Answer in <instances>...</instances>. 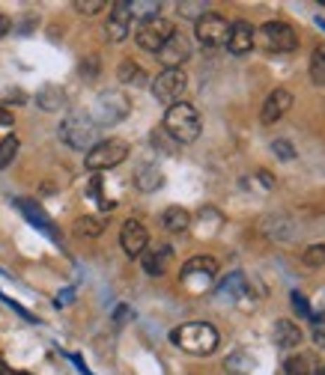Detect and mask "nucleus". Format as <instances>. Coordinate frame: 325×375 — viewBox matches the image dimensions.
Instances as JSON below:
<instances>
[{
  "mask_svg": "<svg viewBox=\"0 0 325 375\" xmlns=\"http://www.w3.org/2000/svg\"><path fill=\"white\" fill-rule=\"evenodd\" d=\"M293 310H295L302 319H314V310H310L307 298H305L302 292H293Z\"/></svg>",
  "mask_w": 325,
  "mask_h": 375,
  "instance_id": "2f4dec72",
  "label": "nucleus"
},
{
  "mask_svg": "<svg viewBox=\"0 0 325 375\" xmlns=\"http://www.w3.org/2000/svg\"><path fill=\"white\" fill-rule=\"evenodd\" d=\"M254 36H257V30H254L251 21H245V18L233 21V24H230V33H227V48H230V54H236V57L251 54Z\"/></svg>",
  "mask_w": 325,
  "mask_h": 375,
  "instance_id": "ddd939ff",
  "label": "nucleus"
},
{
  "mask_svg": "<svg viewBox=\"0 0 325 375\" xmlns=\"http://www.w3.org/2000/svg\"><path fill=\"white\" fill-rule=\"evenodd\" d=\"M314 340H317V343L325 348V331H322V328H317V331H314Z\"/></svg>",
  "mask_w": 325,
  "mask_h": 375,
  "instance_id": "58836bf2",
  "label": "nucleus"
},
{
  "mask_svg": "<svg viewBox=\"0 0 325 375\" xmlns=\"http://www.w3.org/2000/svg\"><path fill=\"white\" fill-rule=\"evenodd\" d=\"M173 33H177V30H173V24H170L167 18L155 15V18H144V21H141V27H137L134 39H137V45H141L144 51L158 54L161 48L167 45V39H170Z\"/></svg>",
  "mask_w": 325,
  "mask_h": 375,
  "instance_id": "39448f33",
  "label": "nucleus"
},
{
  "mask_svg": "<svg viewBox=\"0 0 325 375\" xmlns=\"http://www.w3.org/2000/svg\"><path fill=\"white\" fill-rule=\"evenodd\" d=\"M161 223H165L167 232H185L191 227V215L179 206H170V209H165V215H161Z\"/></svg>",
  "mask_w": 325,
  "mask_h": 375,
  "instance_id": "aec40b11",
  "label": "nucleus"
},
{
  "mask_svg": "<svg viewBox=\"0 0 325 375\" xmlns=\"http://www.w3.org/2000/svg\"><path fill=\"white\" fill-rule=\"evenodd\" d=\"M15 152H18V137H4L0 140V170L4 167H9L12 164V158H15Z\"/></svg>",
  "mask_w": 325,
  "mask_h": 375,
  "instance_id": "cd10ccee",
  "label": "nucleus"
},
{
  "mask_svg": "<svg viewBox=\"0 0 325 375\" xmlns=\"http://www.w3.org/2000/svg\"><path fill=\"white\" fill-rule=\"evenodd\" d=\"M310 84L325 86V45H317L310 54Z\"/></svg>",
  "mask_w": 325,
  "mask_h": 375,
  "instance_id": "b1692460",
  "label": "nucleus"
},
{
  "mask_svg": "<svg viewBox=\"0 0 325 375\" xmlns=\"http://www.w3.org/2000/svg\"><path fill=\"white\" fill-rule=\"evenodd\" d=\"M129 316H132V310H129V307H117V312H114V319H117V324H122V322H129Z\"/></svg>",
  "mask_w": 325,
  "mask_h": 375,
  "instance_id": "c9c22d12",
  "label": "nucleus"
},
{
  "mask_svg": "<svg viewBox=\"0 0 325 375\" xmlns=\"http://www.w3.org/2000/svg\"><path fill=\"white\" fill-rule=\"evenodd\" d=\"M262 36V48L272 54H293L298 48V36L286 21H266L260 27Z\"/></svg>",
  "mask_w": 325,
  "mask_h": 375,
  "instance_id": "0eeeda50",
  "label": "nucleus"
},
{
  "mask_svg": "<svg viewBox=\"0 0 325 375\" xmlns=\"http://www.w3.org/2000/svg\"><path fill=\"white\" fill-rule=\"evenodd\" d=\"M105 6H108L105 0H75V9H78L81 15H96V12Z\"/></svg>",
  "mask_w": 325,
  "mask_h": 375,
  "instance_id": "c756f323",
  "label": "nucleus"
},
{
  "mask_svg": "<svg viewBox=\"0 0 325 375\" xmlns=\"http://www.w3.org/2000/svg\"><path fill=\"white\" fill-rule=\"evenodd\" d=\"M96 129L98 125L93 122V117L87 114H69L60 125V140L69 143L72 149H84V152H90L96 146Z\"/></svg>",
  "mask_w": 325,
  "mask_h": 375,
  "instance_id": "7ed1b4c3",
  "label": "nucleus"
},
{
  "mask_svg": "<svg viewBox=\"0 0 325 375\" xmlns=\"http://www.w3.org/2000/svg\"><path fill=\"white\" fill-rule=\"evenodd\" d=\"M90 197L96 199V203H102V209H114V199H105L102 197V176H93V182H90Z\"/></svg>",
  "mask_w": 325,
  "mask_h": 375,
  "instance_id": "7c9ffc66",
  "label": "nucleus"
},
{
  "mask_svg": "<svg viewBox=\"0 0 325 375\" xmlns=\"http://www.w3.org/2000/svg\"><path fill=\"white\" fill-rule=\"evenodd\" d=\"M63 102H66V96L60 86H45V90L36 96V105L42 110H57V107H63Z\"/></svg>",
  "mask_w": 325,
  "mask_h": 375,
  "instance_id": "393cba45",
  "label": "nucleus"
},
{
  "mask_svg": "<svg viewBox=\"0 0 325 375\" xmlns=\"http://www.w3.org/2000/svg\"><path fill=\"white\" fill-rule=\"evenodd\" d=\"M134 185L141 188L144 194H153V191H158V188L165 185V176H161V170H158L155 164H144L141 170H137Z\"/></svg>",
  "mask_w": 325,
  "mask_h": 375,
  "instance_id": "6ab92c4d",
  "label": "nucleus"
},
{
  "mask_svg": "<svg viewBox=\"0 0 325 375\" xmlns=\"http://www.w3.org/2000/svg\"><path fill=\"white\" fill-rule=\"evenodd\" d=\"M153 146H158L161 152H167V155H170V152H177V146H179V143L173 140V137H170L165 129H158V131H153Z\"/></svg>",
  "mask_w": 325,
  "mask_h": 375,
  "instance_id": "c85d7f7f",
  "label": "nucleus"
},
{
  "mask_svg": "<svg viewBox=\"0 0 325 375\" xmlns=\"http://www.w3.org/2000/svg\"><path fill=\"white\" fill-rule=\"evenodd\" d=\"M12 30V21L6 18V15H0V39H4V36Z\"/></svg>",
  "mask_w": 325,
  "mask_h": 375,
  "instance_id": "4c0bfd02",
  "label": "nucleus"
},
{
  "mask_svg": "<svg viewBox=\"0 0 325 375\" xmlns=\"http://www.w3.org/2000/svg\"><path fill=\"white\" fill-rule=\"evenodd\" d=\"M105 227H108V221H105V218H98V215H84L78 223H75L78 235H87V239H96V235H102Z\"/></svg>",
  "mask_w": 325,
  "mask_h": 375,
  "instance_id": "5701e85b",
  "label": "nucleus"
},
{
  "mask_svg": "<svg viewBox=\"0 0 325 375\" xmlns=\"http://www.w3.org/2000/svg\"><path fill=\"white\" fill-rule=\"evenodd\" d=\"M319 24H322V21H319ZM322 30H325V24H322Z\"/></svg>",
  "mask_w": 325,
  "mask_h": 375,
  "instance_id": "37998d69",
  "label": "nucleus"
},
{
  "mask_svg": "<svg viewBox=\"0 0 325 375\" xmlns=\"http://www.w3.org/2000/svg\"><path fill=\"white\" fill-rule=\"evenodd\" d=\"M272 152L278 155L281 161H293V158H295V149H293L290 140H274V143H272Z\"/></svg>",
  "mask_w": 325,
  "mask_h": 375,
  "instance_id": "473e14b6",
  "label": "nucleus"
},
{
  "mask_svg": "<svg viewBox=\"0 0 325 375\" xmlns=\"http://www.w3.org/2000/svg\"><path fill=\"white\" fill-rule=\"evenodd\" d=\"M194 33H197V42L200 45L218 48V45H227L230 24L224 21L218 12H203V18H197V24H194Z\"/></svg>",
  "mask_w": 325,
  "mask_h": 375,
  "instance_id": "1a4fd4ad",
  "label": "nucleus"
},
{
  "mask_svg": "<svg viewBox=\"0 0 325 375\" xmlns=\"http://www.w3.org/2000/svg\"><path fill=\"white\" fill-rule=\"evenodd\" d=\"M120 244H122V254H126L129 259H137V256H144V250L149 247V232L141 221H134L129 218L126 223H122V230H120Z\"/></svg>",
  "mask_w": 325,
  "mask_h": 375,
  "instance_id": "9d476101",
  "label": "nucleus"
},
{
  "mask_svg": "<svg viewBox=\"0 0 325 375\" xmlns=\"http://www.w3.org/2000/svg\"><path fill=\"white\" fill-rule=\"evenodd\" d=\"M302 262H305L307 268H322L325 265V244H310V247H305Z\"/></svg>",
  "mask_w": 325,
  "mask_h": 375,
  "instance_id": "bb28decb",
  "label": "nucleus"
},
{
  "mask_svg": "<svg viewBox=\"0 0 325 375\" xmlns=\"http://www.w3.org/2000/svg\"><path fill=\"white\" fill-rule=\"evenodd\" d=\"M227 367H230L233 372H248V367H254V360L248 357V355H230V357H227Z\"/></svg>",
  "mask_w": 325,
  "mask_h": 375,
  "instance_id": "72a5a7b5",
  "label": "nucleus"
},
{
  "mask_svg": "<svg viewBox=\"0 0 325 375\" xmlns=\"http://www.w3.org/2000/svg\"><path fill=\"white\" fill-rule=\"evenodd\" d=\"M173 256V250L167 244H155V247H146L144 250V271L149 274V277H161V274L167 271V262Z\"/></svg>",
  "mask_w": 325,
  "mask_h": 375,
  "instance_id": "dca6fc26",
  "label": "nucleus"
},
{
  "mask_svg": "<svg viewBox=\"0 0 325 375\" xmlns=\"http://www.w3.org/2000/svg\"><path fill=\"white\" fill-rule=\"evenodd\" d=\"M322 6H325V4H322Z\"/></svg>",
  "mask_w": 325,
  "mask_h": 375,
  "instance_id": "c03bdc74",
  "label": "nucleus"
},
{
  "mask_svg": "<svg viewBox=\"0 0 325 375\" xmlns=\"http://www.w3.org/2000/svg\"><path fill=\"white\" fill-rule=\"evenodd\" d=\"M129 110H132V105H129L126 96L117 93V90H108V93H102L96 98L93 122L96 125H117V122H122L129 117Z\"/></svg>",
  "mask_w": 325,
  "mask_h": 375,
  "instance_id": "423d86ee",
  "label": "nucleus"
},
{
  "mask_svg": "<svg viewBox=\"0 0 325 375\" xmlns=\"http://www.w3.org/2000/svg\"><path fill=\"white\" fill-rule=\"evenodd\" d=\"M72 295H75V292H72V289H66V292H63V298H57V307H60V304H69V301H72Z\"/></svg>",
  "mask_w": 325,
  "mask_h": 375,
  "instance_id": "ea45409f",
  "label": "nucleus"
},
{
  "mask_svg": "<svg viewBox=\"0 0 325 375\" xmlns=\"http://www.w3.org/2000/svg\"><path fill=\"white\" fill-rule=\"evenodd\" d=\"M245 289H248L245 274L236 271V274H230V277L218 286V298H221V301H236L239 295H245Z\"/></svg>",
  "mask_w": 325,
  "mask_h": 375,
  "instance_id": "412c9836",
  "label": "nucleus"
},
{
  "mask_svg": "<svg viewBox=\"0 0 325 375\" xmlns=\"http://www.w3.org/2000/svg\"><path fill=\"white\" fill-rule=\"evenodd\" d=\"M117 74H120L122 84H134V86H141V84L146 81V72L137 66V63H132V60H122L120 69H117Z\"/></svg>",
  "mask_w": 325,
  "mask_h": 375,
  "instance_id": "a878e982",
  "label": "nucleus"
},
{
  "mask_svg": "<svg viewBox=\"0 0 325 375\" xmlns=\"http://www.w3.org/2000/svg\"><path fill=\"white\" fill-rule=\"evenodd\" d=\"M15 206H18L21 211H24V218H27V221L33 223L36 230L48 232V235H51V239H60V235H57V227H54V223H51V218H48L45 211H42L39 206L33 203V199H15Z\"/></svg>",
  "mask_w": 325,
  "mask_h": 375,
  "instance_id": "f3484780",
  "label": "nucleus"
},
{
  "mask_svg": "<svg viewBox=\"0 0 325 375\" xmlns=\"http://www.w3.org/2000/svg\"><path fill=\"white\" fill-rule=\"evenodd\" d=\"M189 57H191V42L185 39L182 33H173L170 39H167V45L158 51V60L165 63L167 69H179V66H182V63L189 60Z\"/></svg>",
  "mask_w": 325,
  "mask_h": 375,
  "instance_id": "4468645a",
  "label": "nucleus"
},
{
  "mask_svg": "<svg viewBox=\"0 0 325 375\" xmlns=\"http://www.w3.org/2000/svg\"><path fill=\"white\" fill-rule=\"evenodd\" d=\"M185 90H189V78H185L182 69H165L153 81V96L161 105H177L185 96Z\"/></svg>",
  "mask_w": 325,
  "mask_h": 375,
  "instance_id": "6e6552de",
  "label": "nucleus"
},
{
  "mask_svg": "<svg viewBox=\"0 0 325 375\" xmlns=\"http://www.w3.org/2000/svg\"><path fill=\"white\" fill-rule=\"evenodd\" d=\"M298 343H302V328H298L295 322L281 319L274 324V346L278 348H295Z\"/></svg>",
  "mask_w": 325,
  "mask_h": 375,
  "instance_id": "a211bd4d",
  "label": "nucleus"
},
{
  "mask_svg": "<svg viewBox=\"0 0 325 375\" xmlns=\"http://www.w3.org/2000/svg\"><path fill=\"white\" fill-rule=\"evenodd\" d=\"M290 107H293V93L283 90V86H278V90H272V93L266 96V102H262L260 122H262V125H274Z\"/></svg>",
  "mask_w": 325,
  "mask_h": 375,
  "instance_id": "f8f14e48",
  "label": "nucleus"
},
{
  "mask_svg": "<svg viewBox=\"0 0 325 375\" xmlns=\"http://www.w3.org/2000/svg\"><path fill=\"white\" fill-rule=\"evenodd\" d=\"M203 9H206V4H189V0L179 4V12L185 18H203Z\"/></svg>",
  "mask_w": 325,
  "mask_h": 375,
  "instance_id": "f704fd0d",
  "label": "nucleus"
},
{
  "mask_svg": "<svg viewBox=\"0 0 325 375\" xmlns=\"http://www.w3.org/2000/svg\"><path fill=\"white\" fill-rule=\"evenodd\" d=\"M218 274V259L215 256H191L189 262L182 265L179 271V280L189 283L191 277H203V280H212Z\"/></svg>",
  "mask_w": 325,
  "mask_h": 375,
  "instance_id": "2eb2a0df",
  "label": "nucleus"
},
{
  "mask_svg": "<svg viewBox=\"0 0 325 375\" xmlns=\"http://www.w3.org/2000/svg\"><path fill=\"white\" fill-rule=\"evenodd\" d=\"M165 131L173 137L177 143H194L200 131H203V122H200L197 107L189 102H177L167 107L165 114Z\"/></svg>",
  "mask_w": 325,
  "mask_h": 375,
  "instance_id": "f03ea898",
  "label": "nucleus"
},
{
  "mask_svg": "<svg viewBox=\"0 0 325 375\" xmlns=\"http://www.w3.org/2000/svg\"><path fill=\"white\" fill-rule=\"evenodd\" d=\"M317 375H325V367H319V372H317Z\"/></svg>",
  "mask_w": 325,
  "mask_h": 375,
  "instance_id": "79ce46f5",
  "label": "nucleus"
},
{
  "mask_svg": "<svg viewBox=\"0 0 325 375\" xmlns=\"http://www.w3.org/2000/svg\"><path fill=\"white\" fill-rule=\"evenodd\" d=\"M283 367H286V375H317L319 372L314 355H293Z\"/></svg>",
  "mask_w": 325,
  "mask_h": 375,
  "instance_id": "4be33fe9",
  "label": "nucleus"
},
{
  "mask_svg": "<svg viewBox=\"0 0 325 375\" xmlns=\"http://www.w3.org/2000/svg\"><path fill=\"white\" fill-rule=\"evenodd\" d=\"M126 158H129V143L120 140V137H108V140H98L90 152H87L84 164H87V170L98 173V170H110V167L122 164Z\"/></svg>",
  "mask_w": 325,
  "mask_h": 375,
  "instance_id": "20e7f679",
  "label": "nucleus"
},
{
  "mask_svg": "<svg viewBox=\"0 0 325 375\" xmlns=\"http://www.w3.org/2000/svg\"><path fill=\"white\" fill-rule=\"evenodd\" d=\"M170 340L189 355H212L218 348V331L209 322H189V324H179L170 334Z\"/></svg>",
  "mask_w": 325,
  "mask_h": 375,
  "instance_id": "f257e3e1",
  "label": "nucleus"
},
{
  "mask_svg": "<svg viewBox=\"0 0 325 375\" xmlns=\"http://www.w3.org/2000/svg\"><path fill=\"white\" fill-rule=\"evenodd\" d=\"M132 18H134V12H132V4H114L110 6V15H108V27H105V33H108V39L110 42H122L126 36L132 33Z\"/></svg>",
  "mask_w": 325,
  "mask_h": 375,
  "instance_id": "9b49d317",
  "label": "nucleus"
},
{
  "mask_svg": "<svg viewBox=\"0 0 325 375\" xmlns=\"http://www.w3.org/2000/svg\"><path fill=\"white\" fill-rule=\"evenodd\" d=\"M9 125H12V114L6 107H0V129H9Z\"/></svg>",
  "mask_w": 325,
  "mask_h": 375,
  "instance_id": "e433bc0d",
  "label": "nucleus"
},
{
  "mask_svg": "<svg viewBox=\"0 0 325 375\" xmlns=\"http://www.w3.org/2000/svg\"><path fill=\"white\" fill-rule=\"evenodd\" d=\"M319 319H322V322H325V307H322V312H319V316H317V319H314V322H319Z\"/></svg>",
  "mask_w": 325,
  "mask_h": 375,
  "instance_id": "a19ab883",
  "label": "nucleus"
}]
</instances>
